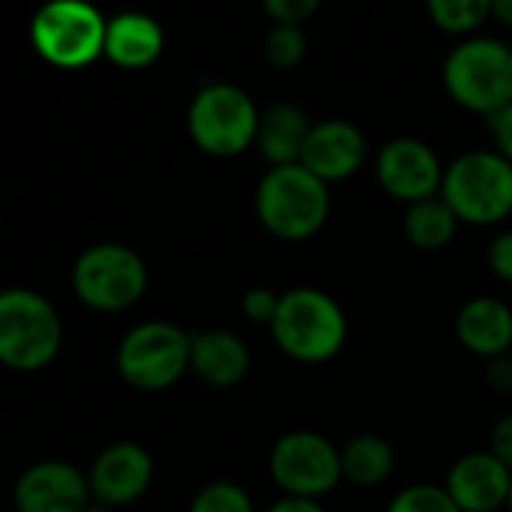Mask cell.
I'll return each mask as SVG.
<instances>
[{"instance_id": "6da1fadb", "label": "cell", "mask_w": 512, "mask_h": 512, "mask_svg": "<svg viewBox=\"0 0 512 512\" xmlns=\"http://www.w3.org/2000/svg\"><path fill=\"white\" fill-rule=\"evenodd\" d=\"M255 210L261 225L282 240H306L330 216L327 183L303 165L270 168L258 183Z\"/></svg>"}, {"instance_id": "7a4b0ae2", "label": "cell", "mask_w": 512, "mask_h": 512, "mask_svg": "<svg viewBox=\"0 0 512 512\" xmlns=\"http://www.w3.org/2000/svg\"><path fill=\"white\" fill-rule=\"evenodd\" d=\"M270 327L279 348L300 363L333 360L348 336V321L339 303L318 288H294L282 294Z\"/></svg>"}, {"instance_id": "3957f363", "label": "cell", "mask_w": 512, "mask_h": 512, "mask_svg": "<svg viewBox=\"0 0 512 512\" xmlns=\"http://www.w3.org/2000/svg\"><path fill=\"white\" fill-rule=\"evenodd\" d=\"M441 198L459 222L495 225L512 213V162L501 153L474 150L444 171Z\"/></svg>"}, {"instance_id": "277c9868", "label": "cell", "mask_w": 512, "mask_h": 512, "mask_svg": "<svg viewBox=\"0 0 512 512\" xmlns=\"http://www.w3.org/2000/svg\"><path fill=\"white\" fill-rule=\"evenodd\" d=\"M60 318L54 306L30 291L9 288L0 297V360L15 372L45 369L60 351Z\"/></svg>"}, {"instance_id": "5b68a950", "label": "cell", "mask_w": 512, "mask_h": 512, "mask_svg": "<svg viewBox=\"0 0 512 512\" xmlns=\"http://www.w3.org/2000/svg\"><path fill=\"white\" fill-rule=\"evenodd\" d=\"M450 96L468 111L495 117L512 105V48L498 39H468L444 63Z\"/></svg>"}, {"instance_id": "8992f818", "label": "cell", "mask_w": 512, "mask_h": 512, "mask_svg": "<svg viewBox=\"0 0 512 512\" xmlns=\"http://www.w3.org/2000/svg\"><path fill=\"white\" fill-rule=\"evenodd\" d=\"M261 114L234 84H210L189 105V135L210 156H237L258 141Z\"/></svg>"}, {"instance_id": "52a82bcc", "label": "cell", "mask_w": 512, "mask_h": 512, "mask_svg": "<svg viewBox=\"0 0 512 512\" xmlns=\"http://www.w3.org/2000/svg\"><path fill=\"white\" fill-rule=\"evenodd\" d=\"M192 363V336L165 321H150L126 333L117 348V369L126 384L156 393L183 378Z\"/></svg>"}, {"instance_id": "ba28073f", "label": "cell", "mask_w": 512, "mask_h": 512, "mask_svg": "<svg viewBox=\"0 0 512 512\" xmlns=\"http://www.w3.org/2000/svg\"><path fill=\"white\" fill-rule=\"evenodd\" d=\"M72 288L90 309L120 312L147 291V267L138 252L102 243L87 249L72 267Z\"/></svg>"}, {"instance_id": "9c48e42d", "label": "cell", "mask_w": 512, "mask_h": 512, "mask_svg": "<svg viewBox=\"0 0 512 512\" xmlns=\"http://www.w3.org/2000/svg\"><path fill=\"white\" fill-rule=\"evenodd\" d=\"M105 33L108 21L87 3L60 0L33 18V45L36 51L54 66H87L99 54H105Z\"/></svg>"}, {"instance_id": "30bf717a", "label": "cell", "mask_w": 512, "mask_h": 512, "mask_svg": "<svg viewBox=\"0 0 512 512\" xmlns=\"http://www.w3.org/2000/svg\"><path fill=\"white\" fill-rule=\"evenodd\" d=\"M270 471L279 489L291 498L315 501L342 480V453L315 432H291L279 438L270 456Z\"/></svg>"}, {"instance_id": "8fae6325", "label": "cell", "mask_w": 512, "mask_h": 512, "mask_svg": "<svg viewBox=\"0 0 512 512\" xmlns=\"http://www.w3.org/2000/svg\"><path fill=\"white\" fill-rule=\"evenodd\" d=\"M378 180L393 198L420 204L435 198L444 186V171L429 144L417 138H396L378 156Z\"/></svg>"}, {"instance_id": "7c38bea8", "label": "cell", "mask_w": 512, "mask_h": 512, "mask_svg": "<svg viewBox=\"0 0 512 512\" xmlns=\"http://www.w3.org/2000/svg\"><path fill=\"white\" fill-rule=\"evenodd\" d=\"M90 483L78 468L42 462L24 471L15 483L18 512H84L90 507Z\"/></svg>"}, {"instance_id": "4fadbf2b", "label": "cell", "mask_w": 512, "mask_h": 512, "mask_svg": "<svg viewBox=\"0 0 512 512\" xmlns=\"http://www.w3.org/2000/svg\"><path fill=\"white\" fill-rule=\"evenodd\" d=\"M153 480V462L138 444H114L99 453L87 477L90 495L102 507H126L138 501Z\"/></svg>"}, {"instance_id": "5bb4252c", "label": "cell", "mask_w": 512, "mask_h": 512, "mask_svg": "<svg viewBox=\"0 0 512 512\" xmlns=\"http://www.w3.org/2000/svg\"><path fill=\"white\" fill-rule=\"evenodd\" d=\"M447 492L462 512H501L510 504L512 471L492 453H468L453 465Z\"/></svg>"}, {"instance_id": "9a60e30c", "label": "cell", "mask_w": 512, "mask_h": 512, "mask_svg": "<svg viewBox=\"0 0 512 512\" xmlns=\"http://www.w3.org/2000/svg\"><path fill=\"white\" fill-rule=\"evenodd\" d=\"M366 159V138L348 120H321L312 126L300 165L309 168L318 180H345Z\"/></svg>"}, {"instance_id": "2e32d148", "label": "cell", "mask_w": 512, "mask_h": 512, "mask_svg": "<svg viewBox=\"0 0 512 512\" xmlns=\"http://www.w3.org/2000/svg\"><path fill=\"white\" fill-rule=\"evenodd\" d=\"M189 369L210 387L228 390L243 381L249 372V351L240 336L228 330H207L192 336V363Z\"/></svg>"}, {"instance_id": "e0dca14e", "label": "cell", "mask_w": 512, "mask_h": 512, "mask_svg": "<svg viewBox=\"0 0 512 512\" xmlns=\"http://www.w3.org/2000/svg\"><path fill=\"white\" fill-rule=\"evenodd\" d=\"M456 333L468 351L498 360L512 345L510 306L495 297H477L459 312Z\"/></svg>"}, {"instance_id": "ac0fdd59", "label": "cell", "mask_w": 512, "mask_h": 512, "mask_svg": "<svg viewBox=\"0 0 512 512\" xmlns=\"http://www.w3.org/2000/svg\"><path fill=\"white\" fill-rule=\"evenodd\" d=\"M165 45V33L162 27L141 12H123L117 18L108 21V33H105V54L126 69H141L150 66Z\"/></svg>"}, {"instance_id": "d6986e66", "label": "cell", "mask_w": 512, "mask_h": 512, "mask_svg": "<svg viewBox=\"0 0 512 512\" xmlns=\"http://www.w3.org/2000/svg\"><path fill=\"white\" fill-rule=\"evenodd\" d=\"M312 123L297 105H273L261 114L258 126V150L273 168L282 165H300L306 141H309Z\"/></svg>"}, {"instance_id": "ffe728a7", "label": "cell", "mask_w": 512, "mask_h": 512, "mask_svg": "<svg viewBox=\"0 0 512 512\" xmlns=\"http://www.w3.org/2000/svg\"><path fill=\"white\" fill-rule=\"evenodd\" d=\"M393 462H396L393 447L384 438L363 435L342 450V477L351 480L354 486L372 489L393 474Z\"/></svg>"}, {"instance_id": "44dd1931", "label": "cell", "mask_w": 512, "mask_h": 512, "mask_svg": "<svg viewBox=\"0 0 512 512\" xmlns=\"http://www.w3.org/2000/svg\"><path fill=\"white\" fill-rule=\"evenodd\" d=\"M456 225H459V216L453 213V207L444 198H429V201L411 204L408 216H405L408 240L417 249H429V252L444 249L453 240Z\"/></svg>"}, {"instance_id": "7402d4cb", "label": "cell", "mask_w": 512, "mask_h": 512, "mask_svg": "<svg viewBox=\"0 0 512 512\" xmlns=\"http://www.w3.org/2000/svg\"><path fill=\"white\" fill-rule=\"evenodd\" d=\"M429 15L447 33H471L492 15V3L489 0H432Z\"/></svg>"}, {"instance_id": "603a6c76", "label": "cell", "mask_w": 512, "mask_h": 512, "mask_svg": "<svg viewBox=\"0 0 512 512\" xmlns=\"http://www.w3.org/2000/svg\"><path fill=\"white\" fill-rule=\"evenodd\" d=\"M264 51H267V60L279 69H291L303 60L306 54V36L300 27H291V24H276L270 33H267V42H264Z\"/></svg>"}, {"instance_id": "cb8c5ba5", "label": "cell", "mask_w": 512, "mask_h": 512, "mask_svg": "<svg viewBox=\"0 0 512 512\" xmlns=\"http://www.w3.org/2000/svg\"><path fill=\"white\" fill-rule=\"evenodd\" d=\"M387 512H462L459 504L450 498L447 489L435 486H411L399 492Z\"/></svg>"}, {"instance_id": "d4e9b609", "label": "cell", "mask_w": 512, "mask_h": 512, "mask_svg": "<svg viewBox=\"0 0 512 512\" xmlns=\"http://www.w3.org/2000/svg\"><path fill=\"white\" fill-rule=\"evenodd\" d=\"M189 512H255L249 495L234 483H213L192 501Z\"/></svg>"}, {"instance_id": "484cf974", "label": "cell", "mask_w": 512, "mask_h": 512, "mask_svg": "<svg viewBox=\"0 0 512 512\" xmlns=\"http://www.w3.org/2000/svg\"><path fill=\"white\" fill-rule=\"evenodd\" d=\"M318 3L315 0H267L264 12L276 21V24H291L300 27L309 15H315Z\"/></svg>"}, {"instance_id": "4316f807", "label": "cell", "mask_w": 512, "mask_h": 512, "mask_svg": "<svg viewBox=\"0 0 512 512\" xmlns=\"http://www.w3.org/2000/svg\"><path fill=\"white\" fill-rule=\"evenodd\" d=\"M279 303H282V297H276L273 291H267V288H252V291L243 297V312H246V318L255 321V324H273V318H276V312H279Z\"/></svg>"}, {"instance_id": "83f0119b", "label": "cell", "mask_w": 512, "mask_h": 512, "mask_svg": "<svg viewBox=\"0 0 512 512\" xmlns=\"http://www.w3.org/2000/svg\"><path fill=\"white\" fill-rule=\"evenodd\" d=\"M489 264L495 270V276H501L504 282H512V231L501 234L492 249H489Z\"/></svg>"}, {"instance_id": "f1b7e54d", "label": "cell", "mask_w": 512, "mask_h": 512, "mask_svg": "<svg viewBox=\"0 0 512 512\" xmlns=\"http://www.w3.org/2000/svg\"><path fill=\"white\" fill-rule=\"evenodd\" d=\"M489 129H492V138L498 144V153L512 162V105L498 111L495 117H489Z\"/></svg>"}, {"instance_id": "f546056e", "label": "cell", "mask_w": 512, "mask_h": 512, "mask_svg": "<svg viewBox=\"0 0 512 512\" xmlns=\"http://www.w3.org/2000/svg\"><path fill=\"white\" fill-rule=\"evenodd\" d=\"M492 456H498L512 471V417H504L492 432Z\"/></svg>"}, {"instance_id": "4dcf8cb0", "label": "cell", "mask_w": 512, "mask_h": 512, "mask_svg": "<svg viewBox=\"0 0 512 512\" xmlns=\"http://www.w3.org/2000/svg\"><path fill=\"white\" fill-rule=\"evenodd\" d=\"M270 512H324L321 510V504H315V501H303V498H285V501H279V504H273Z\"/></svg>"}, {"instance_id": "1f68e13d", "label": "cell", "mask_w": 512, "mask_h": 512, "mask_svg": "<svg viewBox=\"0 0 512 512\" xmlns=\"http://www.w3.org/2000/svg\"><path fill=\"white\" fill-rule=\"evenodd\" d=\"M492 384L495 387H512V360L507 357H498L495 360V366H492Z\"/></svg>"}, {"instance_id": "d6a6232c", "label": "cell", "mask_w": 512, "mask_h": 512, "mask_svg": "<svg viewBox=\"0 0 512 512\" xmlns=\"http://www.w3.org/2000/svg\"><path fill=\"white\" fill-rule=\"evenodd\" d=\"M492 15L512 27V0H492Z\"/></svg>"}, {"instance_id": "836d02e7", "label": "cell", "mask_w": 512, "mask_h": 512, "mask_svg": "<svg viewBox=\"0 0 512 512\" xmlns=\"http://www.w3.org/2000/svg\"><path fill=\"white\" fill-rule=\"evenodd\" d=\"M84 512H111V507H102V504H90Z\"/></svg>"}, {"instance_id": "e575fe53", "label": "cell", "mask_w": 512, "mask_h": 512, "mask_svg": "<svg viewBox=\"0 0 512 512\" xmlns=\"http://www.w3.org/2000/svg\"><path fill=\"white\" fill-rule=\"evenodd\" d=\"M510 510H512V492H510Z\"/></svg>"}]
</instances>
